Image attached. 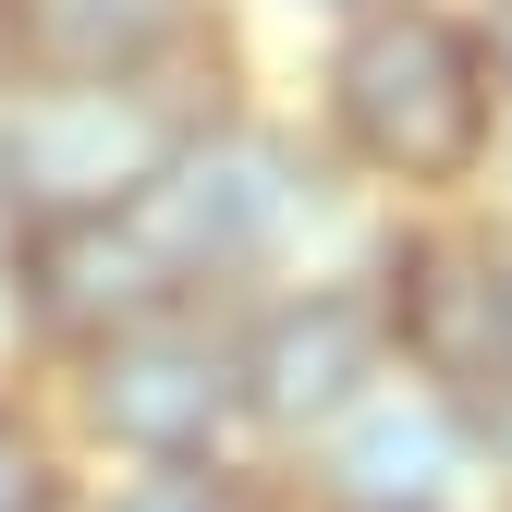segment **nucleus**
Segmentation results:
<instances>
[{
	"label": "nucleus",
	"instance_id": "f257e3e1",
	"mask_svg": "<svg viewBox=\"0 0 512 512\" xmlns=\"http://www.w3.org/2000/svg\"><path fill=\"white\" fill-rule=\"evenodd\" d=\"M208 122V98L171 86V61L147 74H25L0 98V220H122L171 171V147Z\"/></svg>",
	"mask_w": 512,
	"mask_h": 512
},
{
	"label": "nucleus",
	"instance_id": "f03ea898",
	"mask_svg": "<svg viewBox=\"0 0 512 512\" xmlns=\"http://www.w3.org/2000/svg\"><path fill=\"white\" fill-rule=\"evenodd\" d=\"M488 61L452 13H427V0H366V13L342 25L330 49V135L354 147V171L378 183H415V196H439V183H476L488 159Z\"/></svg>",
	"mask_w": 512,
	"mask_h": 512
},
{
	"label": "nucleus",
	"instance_id": "7ed1b4c3",
	"mask_svg": "<svg viewBox=\"0 0 512 512\" xmlns=\"http://www.w3.org/2000/svg\"><path fill=\"white\" fill-rule=\"evenodd\" d=\"M305 208H317V171L293 159V135L208 110L196 135L171 147V171L135 196V232L159 244V269H171L183 293H208V281L269 269V256L305 232Z\"/></svg>",
	"mask_w": 512,
	"mask_h": 512
},
{
	"label": "nucleus",
	"instance_id": "20e7f679",
	"mask_svg": "<svg viewBox=\"0 0 512 512\" xmlns=\"http://www.w3.org/2000/svg\"><path fill=\"white\" fill-rule=\"evenodd\" d=\"M74 415L122 464H220V439L244 415L232 330H208L196 305H159V317H135V330L86 342L74 354Z\"/></svg>",
	"mask_w": 512,
	"mask_h": 512
},
{
	"label": "nucleus",
	"instance_id": "39448f33",
	"mask_svg": "<svg viewBox=\"0 0 512 512\" xmlns=\"http://www.w3.org/2000/svg\"><path fill=\"white\" fill-rule=\"evenodd\" d=\"M244 366V415H269L281 439H317L330 415H354L391 378V330H378L366 281H305L281 305H256V330H232Z\"/></svg>",
	"mask_w": 512,
	"mask_h": 512
},
{
	"label": "nucleus",
	"instance_id": "423d86ee",
	"mask_svg": "<svg viewBox=\"0 0 512 512\" xmlns=\"http://www.w3.org/2000/svg\"><path fill=\"white\" fill-rule=\"evenodd\" d=\"M378 330H391L403 378L439 403H476L488 378H512V330H500V256L488 232H403L391 269L366 281Z\"/></svg>",
	"mask_w": 512,
	"mask_h": 512
},
{
	"label": "nucleus",
	"instance_id": "0eeeda50",
	"mask_svg": "<svg viewBox=\"0 0 512 512\" xmlns=\"http://www.w3.org/2000/svg\"><path fill=\"white\" fill-rule=\"evenodd\" d=\"M13 305H25V342L86 354V342L135 330L159 305H196V293L159 269V244L122 208V220H37V232H13Z\"/></svg>",
	"mask_w": 512,
	"mask_h": 512
},
{
	"label": "nucleus",
	"instance_id": "6e6552de",
	"mask_svg": "<svg viewBox=\"0 0 512 512\" xmlns=\"http://www.w3.org/2000/svg\"><path fill=\"white\" fill-rule=\"evenodd\" d=\"M464 427L439 391H415V378H378V391L354 415L317 427V476H330V512H439L464 476Z\"/></svg>",
	"mask_w": 512,
	"mask_h": 512
},
{
	"label": "nucleus",
	"instance_id": "1a4fd4ad",
	"mask_svg": "<svg viewBox=\"0 0 512 512\" xmlns=\"http://www.w3.org/2000/svg\"><path fill=\"white\" fill-rule=\"evenodd\" d=\"M25 74H147L196 49V0H13Z\"/></svg>",
	"mask_w": 512,
	"mask_h": 512
},
{
	"label": "nucleus",
	"instance_id": "9d476101",
	"mask_svg": "<svg viewBox=\"0 0 512 512\" xmlns=\"http://www.w3.org/2000/svg\"><path fill=\"white\" fill-rule=\"evenodd\" d=\"M0 512H74V452L25 403H0Z\"/></svg>",
	"mask_w": 512,
	"mask_h": 512
},
{
	"label": "nucleus",
	"instance_id": "9b49d317",
	"mask_svg": "<svg viewBox=\"0 0 512 512\" xmlns=\"http://www.w3.org/2000/svg\"><path fill=\"white\" fill-rule=\"evenodd\" d=\"M74 512H256V500H244L232 464H135L122 488H98V500H74Z\"/></svg>",
	"mask_w": 512,
	"mask_h": 512
},
{
	"label": "nucleus",
	"instance_id": "f8f14e48",
	"mask_svg": "<svg viewBox=\"0 0 512 512\" xmlns=\"http://www.w3.org/2000/svg\"><path fill=\"white\" fill-rule=\"evenodd\" d=\"M452 427H464V452H488V464L512 476V378H488L476 403H452Z\"/></svg>",
	"mask_w": 512,
	"mask_h": 512
},
{
	"label": "nucleus",
	"instance_id": "ddd939ff",
	"mask_svg": "<svg viewBox=\"0 0 512 512\" xmlns=\"http://www.w3.org/2000/svg\"><path fill=\"white\" fill-rule=\"evenodd\" d=\"M476 61H488V98H512V0H488V25H464Z\"/></svg>",
	"mask_w": 512,
	"mask_h": 512
},
{
	"label": "nucleus",
	"instance_id": "4468645a",
	"mask_svg": "<svg viewBox=\"0 0 512 512\" xmlns=\"http://www.w3.org/2000/svg\"><path fill=\"white\" fill-rule=\"evenodd\" d=\"M25 86V37H13V0H0V98Z\"/></svg>",
	"mask_w": 512,
	"mask_h": 512
},
{
	"label": "nucleus",
	"instance_id": "2eb2a0df",
	"mask_svg": "<svg viewBox=\"0 0 512 512\" xmlns=\"http://www.w3.org/2000/svg\"><path fill=\"white\" fill-rule=\"evenodd\" d=\"M488 256H500V330H512V232H500V244H488Z\"/></svg>",
	"mask_w": 512,
	"mask_h": 512
},
{
	"label": "nucleus",
	"instance_id": "dca6fc26",
	"mask_svg": "<svg viewBox=\"0 0 512 512\" xmlns=\"http://www.w3.org/2000/svg\"><path fill=\"white\" fill-rule=\"evenodd\" d=\"M330 13H366V0H330Z\"/></svg>",
	"mask_w": 512,
	"mask_h": 512
}]
</instances>
